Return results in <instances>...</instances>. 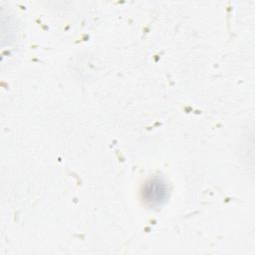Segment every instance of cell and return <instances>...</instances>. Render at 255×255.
<instances>
[{
    "label": "cell",
    "instance_id": "1",
    "mask_svg": "<svg viewBox=\"0 0 255 255\" xmlns=\"http://www.w3.org/2000/svg\"><path fill=\"white\" fill-rule=\"evenodd\" d=\"M164 195L165 187L160 181L151 180L149 183L146 184V188L144 190L145 200H148L151 203H158L164 198Z\"/></svg>",
    "mask_w": 255,
    "mask_h": 255
}]
</instances>
